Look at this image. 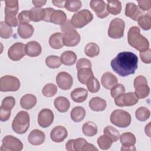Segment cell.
<instances>
[{"label": "cell", "instance_id": "cell-1", "mask_svg": "<svg viewBox=\"0 0 151 151\" xmlns=\"http://www.w3.org/2000/svg\"><path fill=\"white\" fill-rule=\"evenodd\" d=\"M137 56L129 51L119 53L110 63L113 70L121 77H126L135 73L137 68Z\"/></svg>", "mask_w": 151, "mask_h": 151}, {"label": "cell", "instance_id": "cell-2", "mask_svg": "<svg viewBox=\"0 0 151 151\" xmlns=\"http://www.w3.org/2000/svg\"><path fill=\"white\" fill-rule=\"evenodd\" d=\"M129 44L139 51H143L149 48L148 40L140 34V28L137 26L130 28L127 33Z\"/></svg>", "mask_w": 151, "mask_h": 151}, {"label": "cell", "instance_id": "cell-3", "mask_svg": "<svg viewBox=\"0 0 151 151\" xmlns=\"http://www.w3.org/2000/svg\"><path fill=\"white\" fill-rule=\"evenodd\" d=\"M61 31L63 32V41L64 45L74 47L77 45L81 40V37L72 25L71 21L67 20L61 25Z\"/></svg>", "mask_w": 151, "mask_h": 151}, {"label": "cell", "instance_id": "cell-4", "mask_svg": "<svg viewBox=\"0 0 151 151\" xmlns=\"http://www.w3.org/2000/svg\"><path fill=\"white\" fill-rule=\"evenodd\" d=\"M5 22L11 27L18 25L17 15L19 10V4L17 0H7L5 1Z\"/></svg>", "mask_w": 151, "mask_h": 151}, {"label": "cell", "instance_id": "cell-5", "mask_svg": "<svg viewBox=\"0 0 151 151\" xmlns=\"http://www.w3.org/2000/svg\"><path fill=\"white\" fill-rule=\"evenodd\" d=\"M29 115L25 111H20L12 122V129L17 134L25 133L29 127Z\"/></svg>", "mask_w": 151, "mask_h": 151}, {"label": "cell", "instance_id": "cell-6", "mask_svg": "<svg viewBox=\"0 0 151 151\" xmlns=\"http://www.w3.org/2000/svg\"><path fill=\"white\" fill-rule=\"evenodd\" d=\"M110 120L114 125L119 127L125 128L130 124L132 117L129 112L123 110L117 109L111 113Z\"/></svg>", "mask_w": 151, "mask_h": 151}, {"label": "cell", "instance_id": "cell-7", "mask_svg": "<svg viewBox=\"0 0 151 151\" xmlns=\"http://www.w3.org/2000/svg\"><path fill=\"white\" fill-rule=\"evenodd\" d=\"M93 19L92 13L89 10L84 9L75 13L71 19V22L74 28H81L90 22Z\"/></svg>", "mask_w": 151, "mask_h": 151}, {"label": "cell", "instance_id": "cell-8", "mask_svg": "<svg viewBox=\"0 0 151 151\" xmlns=\"http://www.w3.org/2000/svg\"><path fill=\"white\" fill-rule=\"evenodd\" d=\"M135 88L134 94L139 99L146 98L150 93V88L147 84V81L143 76H137L133 82Z\"/></svg>", "mask_w": 151, "mask_h": 151}, {"label": "cell", "instance_id": "cell-9", "mask_svg": "<svg viewBox=\"0 0 151 151\" xmlns=\"http://www.w3.org/2000/svg\"><path fill=\"white\" fill-rule=\"evenodd\" d=\"M19 80L14 76L6 75L0 78V91L2 92L17 91L20 87Z\"/></svg>", "mask_w": 151, "mask_h": 151}, {"label": "cell", "instance_id": "cell-10", "mask_svg": "<svg viewBox=\"0 0 151 151\" xmlns=\"http://www.w3.org/2000/svg\"><path fill=\"white\" fill-rule=\"evenodd\" d=\"M124 21L120 18H116L112 19L110 23L108 29V35L114 39L121 38L124 35Z\"/></svg>", "mask_w": 151, "mask_h": 151}, {"label": "cell", "instance_id": "cell-11", "mask_svg": "<svg viewBox=\"0 0 151 151\" xmlns=\"http://www.w3.org/2000/svg\"><path fill=\"white\" fill-rule=\"evenodd\" d=\"M23 149L22 142L18 138L12 136L6 135L2 140L1 151H20Z\"/></svg>", "mask_w": 151, "mask_h": 151}, {"label": "cell", "instance_id": "cell-12", "mask_svg": "<svg viewBox=\"0 0 151 151\" xmlns=\"http://www.w3.org/2000/svg\"><path fill=\"white\" fill-rule=\"evenodd\" d=\"M139 101V99L135 96L134 92L123 93L114 99L115 104L118 107L132 106Z\"/></svg>", "mask_w": 151, "mask_h": 151}, {"label": "cell", "instance_id": "cell-13", "mask_svg": "<svg viewBox=\"0 0 151 151\" xmlns=\"http://www.w3.org/2000/svg\"><path fill=\"white\" fill-rule=\"evenodd\" d=\"M25 45L22 42H15L8 50V56L12 61H17L21 60L26 54Z\"/></svg>", "mask_w": 151, "mask_h": 151}, {"label": "cell", "instance_id": "cell-14", "mask_svg": "<svg viewBox=\"0 0 151 151\" xmlns=\"http://www.w3.org/2000/svg\"><path fill=\"white\" fill-rule=\"evenodd\" d=\"M120 141L122 146L121 147L122 151H133L136 150V149L134 145L136 142V139L134 134L131 132H126L120 136Z\"/></svg>", "mask_w": 151, "mask_h": 151}, {"label": "cell", "instance_id": "cell-15", "mask_svg": "<svg viewBox=\"0 0 151 151\" xmlns=\"http://www.w3.org/2000/svg\"><path fill=\"white\" fill-rule=\"evenodd\" d=\"M54 118L53 112L50 109H43L38 113V124L43 128L48 127L52 123Z\"/></svg>", "mask_w": 151, "mask_h": 151}, {"label": "cell", "instance_id": "cell-16", "mask_svg": "<svg viewBox=\"0 0 151 151\" xmlns=\"http://www.w3.org/2000/svg\"><path fill=\"white\" fill-rule=\"evenodd\" d=\"M56 83L58 86L63 90H69L73 84L72 76L67 72L59 73L56 77Z\"/></svg>", "mask_w": 151, "mask_h": 151}, {"label": "cell", "instance_id": "cell-17", "mask_svg": "<svg viewBox=\"0 0 151 151\" xmlns=\"http://www.w3.org/2000/svg\"><path fill=\"white\" fill-rule=\"evenodd\" d=\"M90 6L99 18H104L109 15L106 7L107 4L104 1L91 0L90 2Z\"/></svg>", "mask_w": 151, "mask_h": 151}, {"label": "cell", "instance_id": "cell-18", "mask_svg": "<svg viewBox=\"0 0 151 151\" xmlns=\"http://www.w3.org/2000/svg\"><path fill=\"white\" fill-rule=\"evenodd\" d=\"M68 132L65 127L62 126H55L50 132L51 139L56 143H60L67 137Z\"/></svg>", "mask_w": 151, "mask_h": 151}, {"label": "cell", "instance_id": "cell-19", "mask_svg": "<svg viewBox=\"0 0 151 151\" xmlns=\"http://www.w3.org/2000/svg\"><path fill=\"white\" fill-rule=\"evenodd\" d=\"M145 14L135 4L132 2H128L126 4L125 15L126 17L130 18L134 21H137L138 18Z\"/></svg>", "mask_w": 151, "mask_h": 151}, {"label": "cell", "instance_id": "cell-20", "mask_svg": "<svg viewBox=\"0 0 151 151\" xmlns=\"http://www.w3.org/2000/svg\"><path fill=\"white\" fill-rule=\"evenodd\" d=\"M45 139V133L38 129L32 130L28 136V142L33 146H39L42 145Z\"/></svg>", "mask_w": 151, "mask_h": 151}, {"label": "cell", "instance_id": "cell-21", "mask_svg": "<svg viewBox=\"0 0 151 151\" xmlns=\"http://www.w3.org/2000/svg\"><path fill=\"white\" fill-rule=\"evenodd\" d=\"M25 53L31 57H35L41 54L42 48L41 45L35 41H31L25 44Z\"/></svg>", "mask_w": 151, "mask_h": 151}, {"label": "cell", "instance_id": "cell-22", "mask_svg": "<svg viewBox=\"0 0 151 151\" xmlns=\"http://www.w3.org/2000/svg\"><path fill=\"white\" fill-rule=\"evenodd\" d=\"M101 83L102 86L106 89L110 90L118 83V79L111 72L104 73L101 78Z\"/></svg>", "mask_w": 151, "mask_h": 151}, {"label": "cell", "instance_id": "cell-23", "mask_svg": "<svg viewBox=\"0 0 151 151\" xmlns=\"http://www.w3.org/2000/svg\"><path fill=\"white\" fill-rule=\"evenodd\" d=\"M34 31V27L31 24L27 23L19 24L17 32L21 38L23 39L29 38L33 35Z\"/></svg>", "mask_w": 151, "mask_h": 151}, {"label": "cell", "instance_id": "cell-24", "mask_svg": "<svg viewBox=\"0 0 151 151\" xmlns=\"http://www.w3.org/2000/svg\"><path fill=\"white\" fill-rule=\"evenodd\" d=\"M90 108L94 111H101L107 107L106 101L99 97H92L88 102Z\"/></svg>", "mask_w": 151, "mask_h": 151}, {"label": "cell", "instance_id": "cell-25", "mask_svg": "<svg viewBox=\"0 0 151 151\" xmlns=\"http://www.w3.org/2000/svg\"><path fill=\"white\" fill-rule=\"evenodd\" d=\"M88 91L84 88H77L74 89L70 93L71 99L76 103L84 102L87 98Z\"/></svg>", "mask_w": 151, "mask_h": 151}, {"label": "cell", "instance_id": "cell-26", "mask_svg": "<svg viewBox=\"0 0 151 151\" xmlns=\"http://www.w3.org/2000/svg\"><path fill=\"white\" fill-rule=\"evenodd\" d=\"M37 97L31 94H27L23 96L20 99V105L22 108L25 110H30L37 104Z\"/></svg>", "mask_w": 151, "mask_h": 151}, {"label": "cell", "instance_id": "cell-27", "mask_svg": "<svg viewBox=\"0 0 151 151\" xmlns=\"http://www.w3.org/2000/svg\"><path fill=\"white\" fill-rule=\"evenodd\" d=\"M67 21V15L62 10L54 9L50 17V22L54 24L62 25Z\"/></svg>", "mask_w": 151, "mask_h": 151}, {"label": "cell", "instance_id": "cell-28", "mask_svg": "<svg viewBox=\"0 0 151 151\" xmlns=\"http://www.w3.org/2000/svg\"><path fill=\"white\" fill-rule=\"evenodd\" d=\"M54 104L55 109L61 113L67 111L70 106V103L68 99L63 96H59L55 98Z\"/></svg>", "mask_w": 151, "mask_h": 151}, {"label": "cell", "instance_id": "cell-29", "mask_svg": "<svg viewBox=\"0 0 151 151\" xmlns=\"http://www.w3.org/2000/svg\"><path fill=\"white\" fill-rule=\"evenodd\" d=\"M94 76L91 68H83L77 70V78L81 84H86Z\"/></svg>", "mask_w": 151, "mask_h": 151}, {"label": "cell", "instance_id": "cell-30", "mask_svg": "<svg viewBox=\"0 0 151 151\" xmlns=\"http://www.w3.org/2000/svg\"><path fill=\"white\" fill-rule=\"evenodd\" d=\"M77 59V55L72 51H65L62 53L60 57V60L62 64L65 65H74Z\"/></svg>", "mask_w": 151, "mask_h": 151}, {"label": "cell", "instance_id": "cell-31", "mask_svg": "<svg viewBox=\"0 0 151 151\" xmlns=\"http://www.w3.org/2000/svg\"><path fill=\"white\" fill-rule=\"evenodd\" d=\"M49 44L54 49L58 50L63 47V34L61 32H55L51 35L49 38Z\"/></svg>", "mask_w": 151, "mask_h": 151}, {"label": "cell", "instance_id": "cell-32", "mask_svg": "<svg viewBox=\"0 0 151 151\" xmlns=\"http://www.w3.org/2000/svg\"><path fill=\"white\" fill-rule=\"evenodd\" d=\"M107 11L109 14H111L113 15L119 14L122 9V4L120 1L116 0H107Z\"/></svg>", "mask_w": 151, "mask_h": 151}, {"label": "cell", "instance_id": "cell-33", "mask_svg": "<svg viewBox=\"0 0 151 151\" xmlns=\"http://www.w3.org/2000/svg\"><path fill=\"white\" fill-rule=\"evenodd\" d=\"M86 114V110L81 106L74 107L70 113L71 118L75 122H80L82 121L85 117Z\"/></svg>", "mask_w": 151, "mask_h": 151}, {"label": "cell", "instance_id": "cell-34", "mask_svg": "<svg viewBox=\"0 0 151 151\" xmlns=\"http://www.w3.org/2000/svg\"><path fill=\"white\" fill-rule=\"evenodd\" d=\"M82 132L85 136H94L97 133V125L93 122H87L83 125Z\"/></svg>", "mask_w": 151, "mask_h": 151}, {"label": "cell", "instance_id": "cell-35", "mask_svg": "<svg viewBox=\"0 0 151 151\" xmlns=\"http://www.w3.org/2000/svg\"><path fill=\"white\" fill-rule=\"evenodd\" d=\"M138 25L143 30H149L151 28V15L150 13L145 14L140 16L137 19Z\"/></svg>", "mask_w": 151, "mask_h": 151}, {"label": "cell", "instance_id": "cell-36", "mask_svg": "<svg viewBox=\"0 0 151 151\" xmlns=\"http://www.w3.org/2000/svg\"><path fill=\"white\" fill-rule=\"evenodd\" d=\"M84 52L86 55L89 57H94L99 54L100 48L97 44L89 42L85 47Z\"/></svg>", "mask_w": 151, "mask_h": 151}, {"label": "cell", "instance_id": "cell-37", "mask_svg": "<svg viewBox=\"0 0 151 151\" xmlns=\"http://www.w3.org/2000/svg\"><path fill=\"white\" fill-rule=\"evenodd\" d=\"M103 134L109 137L113 142H117L120 138L119 132L111 126H107L103 130Z\"/></svg>", "mask_w": 151, "mask_h": 151}, {"label": "cell", "instance_id": "cell-38", "mask_svg": "<svg viewBox=\"0 0 151 151\" xmlns=\"http://www.w3.org/2000/svg\"><path fill=\"white\" fill-rule=\"evenodd\" d=\"M150 115V110L146 107H140L135 111V116L136 119L141 122L147 120Z\"/></svg>", "mask_w": 151, "mask_h": 151}, {"label": "cell", "instance_id": "cell-39", "mask_svg": "<svg viewBox=\"0 0 151 151\" xmlns=\"http://www.w3.org/2000/svg\"><path fill=\"white\" fill-rule=\"evenodd\" d=\"M12 35V28L5 21L0 22V37L3 39L9 38Z\"/></svg>", "mask_w": 151, "mask_h": 151}, {"label": "cell", "instance_id": "cell-40", "mask_svg": "<svg viewBox=\"0 0 151 151\" xmlns=\"http://www.w3.org/2000/svg\"><path fill=\"white\" fill-rule=\"evenodd\" d=\"M81 6V1L79 0H67L64 4V8L68 11L73 12L78 11Z\"/></svg>", "mask_w": 151, "mask_h": 151}, {"label": "cell", "instance_id": "cell-41", "mask_svg": "<svg viewBox=\"0 0 151 151\" xmlns=\"http://www.w3.org/2000/svg\"><path fill=\"white\" fill-rule=\"evenodd\" d=\"M97 143L101 149L107 150L111 146L113 141L109 137L103 134L97 139Z\"/></svg>", "mask_w": 151, "mask_h": 151}, {"label": "cell", "instance_id": "cell-42", "mask_svg": "<svg viewBox=\"0 0 151 151\" xmlns=\"http://www.w3.org/2000/svg\"><path fill=\"white\" fill-rule=\"evenodd\" d=\"M45 64L50 68H57L61 65L60 58L57 55H49L45 58Z\"/></svg>", "mask_w": 151, "mask_h": 151}, {"label": "cell", "instance_id": "cell-43", "mask_svg": "<svg viewBox=\"0 0 151 151\" xmlns=\"http://www.w3.org/2000/svg\"><path fill=\"white\" fill-rule=\"evenodd\" d=\"M57 92V87L53 83H48L44 86L42 90V94L47 97L54 96Z\"/></svg>", "mask_w": 151, "mask_h": 151}, {"label": "cell", "instance_id": "cell-44", "mask_svg": "<svg viewBox=\"0 0 151 151\" xmlns=\"http://www.w3.org/2000/svg\"><path fill=\"white\" fill-rule=\"evenodd\" d=\"M31 21L39 22L42 20V8L33 7L29 10Z\"/></svg>", "mask_w": 151, "mask_h": 151}, {"label": "cell", "instance_id": "cell-45", "mask_svg": "<svg viewBox=\"0 0 151 151\" xmlns=\"http://www.w3.org/2000/svg\"><path fill=\"white\" fill-rule=\"evenodd\" d=\"M88 91L90 93H95L98 92L100 88V84L99 80L94 76L91 77L86 84Z\"/></svg>", "mask_w": 151, "mask_h": 151}, {"label": "cell", "instance_id": "cell-46", "mask_svg": "<svg viewBox=\"0 0 151 151\" xmlns=\"http://www.w3.org/2000/svg\"><path fill=\"white\" fill-rule=\"evenodd\" d=\"M87 144V141L83 138L73 139V150L74 151H86Z\"/></svg>", "mask_w": 151, "mask_h": 151}, {"label": "cell", "instance_id": "cell-47", "mask_svg": "<svg viewBox=\"0 0 151 151\" xmlns=\"http://www.w3.org/2000/svg\"><path fill=\"white\" fill-rule=\"evenodd\" d=\"M15 105V99L12 96H8L5 97L1 105V108L7 110H11L12 108Z\"/></svg>", "mask_w": 151, "mask_h": 151}, {"label": "cell", "instance_id": "cell-48", "mask_svg": "<svg viewBox=\"0 0 151 151\" xmlns=\"http://www.w3.org/2000/svg\"><path fill=\"white\" fill-rule=\"evenodd\" d=\"M126 89L124 86L122 84L118 83L110 89V94L113 99H115L119 96L124 93Z\"/></svg>", "mask_w": 151, "mask_h": 151}, {"label": "cell", "instance_id": "cell-49", "mask_svg": "<svg viewBox=\"0 0 151 151\" xmlns=\"http://www.w3.org/2000/svg\"><path fill=\"white\" fill-rule=\"evenodd\" d=\"M17 18L19 23H29L31 21L29 17V11L25 10L21 11L18 15Z\"/></svg>", "mask_w": 151, "mask_h": 151}, {"label": "cell", "instance_id": "cell-50", "mask_svg": "<svg viewBox=\"0 0 151 151\" xmlns=\"http://www.w3.org/2000/svg\"><path fill=\"white\" fill-rule=\"evenodd\" d=\"M139 54L142 62L146 64H150L151 63V50L149 48L145 51H140Z\"/></svg>", "mask_w": 151, "mask_h": 151}, {"label": "cell", "instance_id": "cell-51", "mask_svg": "<svg viewBox=\"0 0 151 151\" xmlns=\"http://www.w3.org/2000/svg\"><path fill=\"white\" fill-rule=\"evenodd\" d=\"M92 64L91 61L87 59V58H82L79 59L76 64V68L77 70H79L83 68H86V67H88V68H91Z\"/></svg>", "mask_w": 151, "mask_h": 151}, {"label": "cell", "instance_id": "cell-52", "mask_svg": "<svg viewBox=\"0 0 151 151\" xmlns=\"http://www.w3.org/2000/svg\"><path fill=\"white\" fill-rule=\"evenodd\" d=\"M139 8L142 11H149L151 8V1H137Z\"/></svg>", "mask_w": 151, "mask_h": 151}, {"label": "cell", "instance_id": "cell-53", "mask_svg": "<svg viewBox=\"0 0 151 151\" xmlns=\"http://www.w3.org/2000/svg\"><path fill=\"white\" fill-rule=\"evenodd\" d=\"M11 114V110H5L1 107H0V120L1 122L7 121Z\"/></svg>", "mask_w": 151, "mask_h": 151}, {"label": "cell", "instance_id": "cell-54", "mask_svg": "<svg viewBox=\"0 0 151 151\" xmlns=\"http://www.w3.org/2000/svg\"><path fill=\"white\" fill-rule=\"evenodd\" d=\"M54 9V8L50 7L42 8V21L45 22H50V17Z\"/></svg>", "mask_w": 151, "mask_h": 151}, {"label": "cell", "instance_id": "cell-55", "mask_svg": "<svg viewBox=\"0 0 151 151\" xmlns=\"http://www.w3.org/2000/svg\"><path fill=\"white\" fill-rule=\"evenodd\" d=\"M65 1L64 0H52V3L54 5L59 7V8H63L64 7Z\"/></svg>", "mask_w": 151, "mask_h": 151}, {"label": "cell", "instance_id": "cell-56", "mask_svg": "<svg viewBox=\"0 0 151 151\" xmlns=\"http://www.w3.org/2000/svg\"><path fill=\"white\" fill-rule=\"evenodd\" d=\"M47 1L45 0H40V1H37V0H33L32 1V3L34 5V6L36 8H40L44 5L46 3Z\"/></svg>", "mask_w": 151, "mask_h": 151}, {"label": "cell", "instance_id": "cell-57", "mask_svg": "<svg viewBox=\"0 0 151 151\" xmlns=\"http://www.w3.org/2000/svg\"><path fill=\"white\" fill-rule=\"evenodd\" d=\"M65 149L68 151H74L73 150V139H70L65 144Z\"/></svg>", "mask_w": 151, "mask_h": 151}, {"label": "cell", "instance_id": "cell-58", "mask_svg": "<svg viewBox=\"0 0 151 151\" xmlns=\"http://www.w3.org/2000/svg\"><path fill=\"white\" fill-rule=\"evenodd\" d=\"M145 132L146 134L150 137V122H149V123L145 126Z\"/></svg>", "mask_w": 151, "mask_h": 151}]
</instances>
